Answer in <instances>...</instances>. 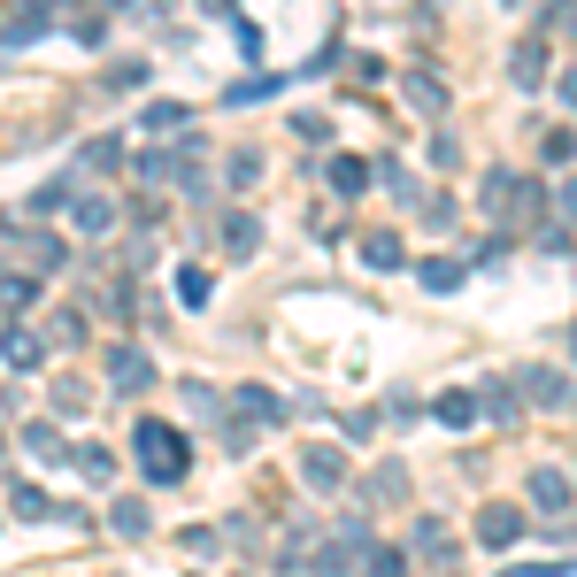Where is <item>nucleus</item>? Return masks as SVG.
Instances as JSON below:
<instances>
[{"label":"nucleus","instance_id":"23","mask_svg":"<svg viewBox=\"0 0 577 577\" xmlns=\"http://www.w3.org/2000/svg\"><path fill=\"white\" fill-rule=\"evenodd\" d=\"M185 124H193V116H185L178 101H154V108H146V131H185Z\"/></svg>","mask_w":577,"mask_h":577},{"label":"nucleus","instance_id":"33","mask_svg":"<svg viewBox=\"0 0 577 577\" xmlns=\"http://www.w3.org/2000/svg\"><path fill=\"white\" fill-rule=\"evenodd\" d=\"M77 470H86V477H116V454H108V447H86V454H77Z\"/></svg>","mask_w":577,"mask_h":577},{"label":"nucleus","instance_id":"9","mask_svg":"<svg viewBox=\"0 0 577 577\" xmlns=\"http://www.w3.org/2000/svg\"><path fill=\"white\" fill-rule=\"evenodd\" d=\"M408 554H424V562H447L454 554V531L439 516H416V531H408Z\"/></svg>","mask_w":577,"mask_h":577},{"label":"nucleus","instance_id":"27","mask_svg":"<svg viewBox=\"0 0 577 577\" xmlns=\"http://www.w3.org/2000/svg\"><path fill=\"white\" fill-rule=\"evenodd\" d=\"M139 86H146V62H116L108 69V93H139Z\"/></svg>","mask_w":577,"mask_h":577},{"label":"nucleus","instance_id":"18","mask_svg":"<svg viewBox=\"0 0 577 577\" xmlns=\"http://www.w3.org/2000/svg\"><path fill=\"white\" fill-rule=\"evenodd\" d=\"M477 408H492V416H516V408H524V393H516L509 377H492V385L477 393Z\"/></svg>","mask_w":577,"mask_h":577},{"label":"nucleus","instance_id":"6","mask_svg":"<svg viewBox=\"0 0 577 577\" xmlns=\"http://www.w3.org/2000/svg\"><path fill=\"white\" fill-rule=\"evenodd\" d=\"M0 355H9V370H39V362H47V332L9 323V332H0Z\"/></svg>","mask_w":577,"mask_h":577},{"label":"nucleus","instance_id":"24","mask_svg":"<svg viewBox=\"0 0 577 577\" xmlns=\"http://www.w3.org/2000/svg\"><path fill=\"white\" fill-rule=\"evenodd\" d=\"M16 516H31V524H47V516H54V501H47V492H39V485H16Z\"/></svg>","mask_w":577,"mask_h":577},{"label":"nucleus","instance_id":"11","mask_svg":"<svg viewBox=\"0 0 577 577\" xmlns=\"http://www.w3.org/2000/svg\"><path fill=\"white\" fill-rule=\"evenodd\" d=\"M231 408H239L246 424H278V416H285V400H278V393H262V385H239V393H231Z\"/></svg>","mask_w":577,"mask_h":577},{"label":"nucleus","instance_id":"10","mask_svg":"<svg viewBox=\"0 0 577 577\" xmlns=\"http://www.w3.org/2000/svg\"><path fill=\"white\" fill-rule=\"evenodd\" d=\"M524 400L531 408H569V377L562 370H524Z\"/></svg>","mask_w":577,"mask_h":577},{"label":"nucleus","instance_id":"25","mask_svg":"<svg viewBox=\"0 0 577 577\" xmlns=\"http://www.w3.org/2000/svg\"><path fill=\"white\" fill-rule=\"evenodd\" d=\"M416 216H424V231H447V223H454V201H447V193H424Z\"/></svg>","mask_w":577,"mask_h":577},{"label":"nucleus","instance_id":"39","mask_svg":"<svg viewBox=\"0 0 577 577\" xmlns=\"http://www.w3.org/2000/svg\"><path fill=\"white\" fill-rule=\"evenodd\" d=\"M569 355H577V332H569Z\"/></svg>","mask_w":577,"mask_h":577},{"label":"nucleus","instance_id":"14","mask_svg":"<svg viewBox=\"0 0 577 577\" xmlns=\"http://www.w3.org/2000/svg\"><path fill=\"white\" fill-rule=\"evenodd\" d=\"M416 278H424V293H454V285L470 278V262H454V255H432V262H424Z\"/></svg>","mask_w":577,"mask_h":577},{"label":"nucleus","instance_id":"13","mask_svg":"<svg viewBox=\"0 0 577 577\" xmlns=\"http://www.w3.org/2000/svg\"><path fill=\"white\" fill-rule=\"evenodd\" d=\"M408 101H416L424 116H447V86H439V69H408Z\"/></svg>","mask_w":577,"mask_h":577},{"label":"nucleus","instance_id":"3","mask_svg":"<svg viewBox=\"0 0 577 577\" xmlns=\"http://www.w3.org/2000/svg\"><path fill=\"white\" fill-rule=\"evenodd\" d=\"M101 370H108V385H116V393H146V385H154V362H146L139 347H108V355H101Z\"/></svg>","mask_w":577,"mask_h":577},{"label":"nucleus","instance_id":"7","mask_svg":"<svg viewBox=\"0 0 577 577\" xmlns=\"http://www.w3.org/2000/svg\"><path fill=\"white\" fill-rule=\"evenodd\" d=\"M569 501H577V485L562 470H531V516H562Z\"/></svg>","mask_w":577,"mask_h":577},{"label":"nucleus","instance_id":"12","mask_svg":"<svg viewBox=\"0 0 577 577\" xmlns=\"http://www.w3.org/2000/svg\"><path fill=\"white\" fill-rule=\"evenodd\" d=\"M509 77H516L524 93H539V86H547V47H531V39H524V47L509 54Z\"/></svg>","mask_w":577,"mask_h":577},{"label":"nucleus","instance_id":"2","mask_svg":"<svg viewBox=\"0 0 577 577\" xmlns=\"http://www.w3.org/2000/svg\"><path fill=\"white\" fill-rule=\"evenodd\" d=\"M539 201H547V193H539L524 170H485V201H477V208H485V216H516V208L539 216Z\"/></svg>","mask_w":577,"mask_h":577},{"label":"nucleus","instance_id":"26","mask_svg":"<svg viewBox=\"0 0 577 577\" xmlns=\"http://www.w3.org/2000/svg\"><path fill=\"white\" fill-rule=\"evenodd\" d=\"M116 531L124 539H146V501H116Z\"/></svg>","mask_w":577,"mask_h":577},{"label":"nucleus","instance_id":"15","mask_svg":"<svg viewBox=\"0 0 577 577\" xmlns=\"http://www.w3.org/2000/svg\"><path fill=\"white\" fill-rule=\"evenodd\" d=\"M400 255H408L400 231H370V239H362V262H370V270H400Z\"/></svg>","mask_w":577,"mask_h":577},{"label":"nucleus","instance_id":"38","mask_svg":"<svg viewBox=\"0 0 577 577\" xmlns=\"http://www.w3.org/2000/svg\"><path fill=\"white\" fill-rule=\"evenodd\" d=\"M201 9H208V16H231V0H201Z\"/></svg>","mask_w":577,"mask_h":577},{"label":"nucleus","instance_id":"17","mask_svg":"<svg viewBox=\"0 0 577 577\" xmlns=\"http://www.w3.org/2000/svg\"><path fill=\"white\" fill-rule=\"evenodd\" d=\"M362 492H370V501H400V492H408V470H400V462H377Z\"/></svg>","mask_w":577,"mask_h":577},{"label":"nucleus","instance_id":"32","mask_svg":"<svg viewBox=\"0 0 577 577\" xmlns=\"http://www.w3.org/2000/svg\"><path fill=\"white\" fill-rule=\"evenodd\" d=\"M547 31H562V39H577V0H554V9H547Z\"/></svg>","mask_w":577,"mask_h":577},{"label":"nucleus","instance_id":"5","mask_svg":"<svg viewBox=\"0 0 577 577\" xmlns=\"http://www.w3.org/2000/svg\"><path fill=\"white\" fill-rule=\"evenodd\" d=\"M216 239H223V255H231V262H255V246H262V223L246 216V208H231V216L216 223Z\"/></svg>","mask_w":577,"mask_h":577},{"label":"nucleus","instance_id":"36","mask_svg":"<svg viewBox=\"0 0 577 577\" xmlns=\"http://www.w3.org/2000/svg\"><path fill=\"white\" fill-rule=\"evenodd\" d=\"M86 162H93V170H116L124 146H116V139H93V146H86Z\"/></svg>","mask_w":577,"mask_h":577},{"label":"nucleus","instance_id":"30","mask_svg":"<svg viewBox=\"0 0 577 577\" xmlns=\"http://www.w3.org/2000/svg\"><path fill=\"white\" fill-rule=\"evenodd\" d=\"M539 154H547V162H554V170H562V162H569V154H577V131H547V139H539Z\"/></svg>","mask_w":577,"mask_h":577},{"label":"nucleus","instance_id":"16","mask_svg":"<svg viewBox=\"0 0 577 577\" xmlns=\"http://www.w3.org/2000/svg\"><path fill=\"white\" fill-rule=\"evenodd\" d=\"M477 416H485V408H477V393H447V400H439V424H447V432H470Z\"/></svg>","mask_w":577,"mask_h":577},{"label":"nucleus","instance_id":"37","mask_svg":"<svg viewBox=\"0 0 577 577\" xmlns=\"http://www.w3.org/2000/svg\"><path fill=\"white\" fill-rule=\"evenodd\" d=\"M562 216H577V178H569V185H562Z\"/></svg>","mask_w":577,"mask_h":577},{"label":"nucleus","instance_id":"31","mask_svg":"<svg viewBox=\"0 0 577 577\" xmlns=\"http://www.w3.org/2000/svg\"><path fill=\"white\" fill-rule=\"evenodd\" d=\"M24 255H31V270H62V239H31Z\"/></svg>","mask_w":577,"mask_h":577},{"label":"nucleus","instance_id":"21","mask_svg":"<svg viewBox=\"0 0 577 577\" xmlns=\"http://www.w3.org/2000/svg\"><path fill=\"white\" fill-rule=\"evenodd\" d=\"M77 339H86V316L62 308V316H54V332H47V347H77Z\"/></svg>","mask_w":577,"mask_h":577},{"label":"nucleus","instance_id":"20","mask_svg":"<svg viewBox=\"0 0 577 577\" xmlns=\"http://www.w3.org/2000/svg\"><path fill=\"white\" fill-rule=\"evenodd\" d=\"M362 185H370V170H362L355 154H339V162H332V193H347V201H355Z\"/></svg>","mask_w":577,"mask_h":577},{"label":"nucleus","instance_id":"8","mask_svg":"<svg viewBox=\"0 0 577 577\" xmlns=\"http://www.w3.org/2000/svg\"><path fill=\"white\" fill-rule=\"evenodd\" d=\"M300 477H308L316 492H339V485H347V462H339V447H308V454H300Z\"/></svg>","mask_w":577,"mask_h":577},{"label":"nucleus","instance_id":"19","mask_svg":"<svg viewBox=\"0 0 577 577\" xmlns=\"http://www.w3.org/2000/svg\"><path fill=\"white\" fill-rule=\"evenodd\" d=\"M24 447H31L39 462H69V447H62V432H54V424H31V432H24Z\"/></svg>","mask_w":577,"mask_h":577},{"label":"nucleus","instance_id":"35","mask_svg":"<svg viewBox=\"0 0 577 577\" xmlns=\"http://www.w3.org/2000/svg\"><path fill=\"white\" fill-rule=\"evenodd\" d=\"M54 408H62V416H77V408H86V385L62 377V385H54Z\"/></svg>","mask_w":577,"mask_h":577},{"label":"nucleus","instance_id":"4","mask_svg":"<svg viewBox=\"0 0 577 577\" xmlns=\"http://www.w3.org/2000/svg\"><path fill=\"white\" fill-rule=\"evenodd\" d=\"M477 539H485L492 554H509V547L524 539V509H509V501H492V509L477 516Z\"/></svg>","mask_w":577,"mask_h":577},{"label":"nucleus","instance_id":"22","mask_svg":"<svg viewBox=\"0 0 577 577\" xmlns=\"http://www.w3.org/2000/svg\"><path fill=\"white\" fill-rule=\"evenodd\" d=\"M208 293H216L208 270H185V278H178V300H185V308H208Z\"/></svg>","mask_w":577,"mask_h":577},{"label":"nucleus","instance_id":"1","mask_svg":"<svg viewBox=\"0 0 577 577\" xmlns=\"http://www.w3.org/2000/svg\"><path fill=\"white\" fill-rule=\"evenodd\" d=\"M131 447H139V470H146L154 485H178V477L193 470V454H185V432H170V424H154V416H146V424L131 432Z\"/></svg>","mask_w":577,"mask_h":577},{"label":"nucleus","instance_id":"29","mask_svg":"<svg viewBox=\"0 0 577 577\" xmlns=\"http://www.w3.org/2000/svg\"><path fill=\"white\" fill-rule=\"evenodd\" d=\"M77 223H86V231H108V223H116V201H101V193H93L86 208H77Z\"/></svg>","mask_w":577,"mask_h":577},{"label":"nucleus","instance_id":"34","mask_svg":"<svg viewBox=\"0 0 577 577\" xmlns=\"http://www.w3.org/2000/svg\"><path fill=\"white\" fill-rule=\"evenodd\" d=\"M262 93H278V77H246V86H231V93H223V101H231V108H239V101H262Z\"/></svg>","mask_w":577,"mask_h":577},{"label":"nucleus","instance_id":"28","mask_svg":"<svg viewBox=\"0 0 577 577\" xmlns=\"http://www.w3.org/2000/svg\"><path fill=\"white\" fill-rule=\"evenodd\" d=\"M255 178H262V154H255V146H246V154H231V185L246 193V185H255Z\"/></svg>","mask_w":577,"mask_h":577}]
</instances>
